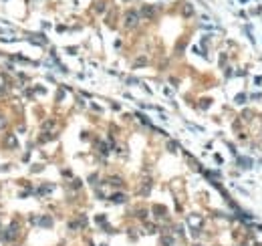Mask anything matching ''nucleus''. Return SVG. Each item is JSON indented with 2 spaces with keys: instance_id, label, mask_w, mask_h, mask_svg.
<instances>
[{
  "instance_id": "1",
  "label": "nucleus",
  "mask_w": 262,
  "mask_h": 246,
  "mask_svg": "<svg viewBox=\"0 0 262 246\" xmlns=\"http://www.w3.org/2000/svg\"><path fill=\"white\" fill-rule=\"evenodd\" d=\"M16 236H18V224L14 222V224H10V228L2 234V240H4V242H12Z\"/></svg>"
},
{
  "instance_id": "2",
  "label": "nucleus",
  "mask_w": 262,
  "mask_h": 246,
  "mask_svg": "<svg viewBox=\"0 0 262 246\" xmlns=\"http://www.w3.org/2000/svg\"><path fill=\"white\" fill-rule=\"evenodd\" d=\"M32 222H38V226H45V228H49V226H53V218L50 216H42V218H32Z\"/></svg>"
},
{
  "instance_id": "3",
  "label": "nucleus",
  "mask_w": 262,
  "mask_h": 246,
  "mask_svg": "<svg viewBox=\"0 0 262 246\" xmlns=\"http://www.w3.org/2000/svg\"><path fill=\"white\" fill-rule=\"evenodd\" d=\"M135 22H137V14H133V12H129V14H127V26H133Z\"/></svg>"
},
{
  "instance_id": "4",
  "label": "nucleus",
  "mask_w": 262,
  "mask_h": 246,
  "mask_svg": "<svg viewBox=\"0 0 262 246\" xmlns=\"http://www.w3.org/2000/svg\"><path fill=\"white\" fill-rule=\"evenodd\" d=\"M111 200H113V202H117V204H121V202H125L127 198L123 196V194H113V196H111Z\"/></svg>"
},
{
  "instance_id": "5",
  "label": "nucleus",
  "mask_w": 262,
  "mask_h": 246,
  "mask_svg": "<svg viewBox=\"0 0 262 246\" xmlns=\"http://www.w3.org/2000/svg\"><path fill=\"white\" fill-rule=\"evenodd\" d=\"M161 244H164V246H171V244H174V238H167V236H164V238H161Z\"/></svg>"
},
{
  "instance_id": "6",
  "label": "nucleus",
  "mask_w": 262,
  "mask_h": 246,
  "mask_svg": "<svg viewBox=\"0 0 262 246\" xmlns=\"http://www.w3.org/2000/svg\"><path fill=\"white\" fill-rule=\"evenodd\" d=\"M6 141H8V145H10V147H14V145H16V141H14V137H12V135H8Z\"/></svg>"
},
{
  "instance_id": "7",
  "label": "nucleus",
  "mask_w": 262,
  "mask_h": 246,
  "mask_svg": "<svg viewBox=\"0 0 262 246\" xmlns=\"http://www.w3.org/2000/svg\"><path fill=\"white\" fill-rule=\"evenodd\" d=\"M4 125H6V121H4L2 117H0V127H4Z\"/></svg>"
},
{
  "instance_id": "8",
  "label": "nucleus",
  "mask_w": 262,
  "mask_h": 246,
  "mask_svg": "<svg viewBox=\"0 0 262 246\" xmlns=\"http://www.w3.org/2000/svg\"><path fill=\"white\" fill-rule=\"evenodd\" d=\"M101 246H107V244H101Z\"/></svg>"
}]
</instances>
